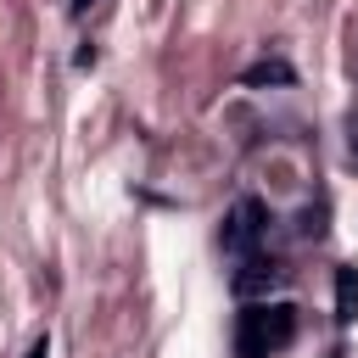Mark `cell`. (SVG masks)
I'll return each instance as SVG.
<instances>
[{
  "label": "cell",
  "instance_id": "obj_1",
  "mask_svg": "<svg viewBox=\"0 0 358 358\" xmlns=\"http://www.w3.org/2000/svg\"><path fill=\"white\" fill-rule=\"evenodd\" d=\"M296 341V308L291 302H246L235 313V358H274Z\"/></svg>",
  "mask_w": 358,
  "mask_h": 358
},
{
  "label": "cell",
  "instance_id": "obj_2",
  "mask_svg": "<svg viewBox=\"0 0 358 358\" xmlns=\"http://www.w3.org/2000/svg\"><path fill=\"white\" fill-rule=\"evenodd\" d=\"M263 235H268V207L257 201V196H241L229 213H224V229H218V246L229 252V257H252L257 246H263Z\"/></svg>",
  "mask_w": 358,
  "mask_h": 358
},
{
  "label": "cell",
  "instance_id": "obj_3",
  "mask_svg": "<svg viewBox=\"0 0 358 358\" xmlns=\"http://www.w3.org/2000/svg\"><path fill=\"white\" fill-rule=\"evenodd\" d=\"M274 285H285V268H280V257H241V268L229 274V291L241 296V302H252L257 291H274Z\"/></svg>",
  "mask_w": 358,
  "mask_h": 358
},
{
  "label": "cell",
  "instance_id": "obj_4",
  "mask_svg": "<svg viewBox=\"0 0 358 358\" xmlns=\"http://www.w3.org/2000/svg\"><path fill=\"white\" fill-rule=\"evenodd\" d=\"M263 84H296V67L280 62V56H263V62H252L241 73V90H263Z\"/></svg>",
  "mask_w": 358,
  "mask_h": 358
},
{
  "label": "cell",
  "instance_id": "obj_5",
  "mask_svg": "<svg viewBox=\"0 0 358 358\" xmlns=\"http://www.w3.org/2000/svg\"><path fill=\"white\" fill-rule=\"evenodd\" d=\"M358 319V268L341 263L336 268V324H352Z\"/></svg>",
  "mask_w": 358,
  "mask_h": 358
},
{
  "label": "cell",
  "instance_id": "obj_6",
  "mask_svg": "<svg viewBox=\"0 0 358 358\" xmlns=\"http://www.w3.org/2000/svg\"><path fill=\"white\" fill-rule=\"evenodd\" d=\"M28 358H50V336H39V341L28 347Z\"/></svg>",
  "mask_w": 358,
  "mask_h": 358
},
{
  "label": "cell",
  "instance_id": "obj_7",
  "mask_svg": "<svg viewBox=\"0 0 358 358\" xmlns=\"http://www.w3.org/2000/svg\"><path fill=\"white\" fill-rule=\"evenodd\" d=\"M67 6H73V17H84V11H90L95 0H67Z\"/></svg>",
  "mask_w": 358,
  "mask_h": 358
}]
</instances>
